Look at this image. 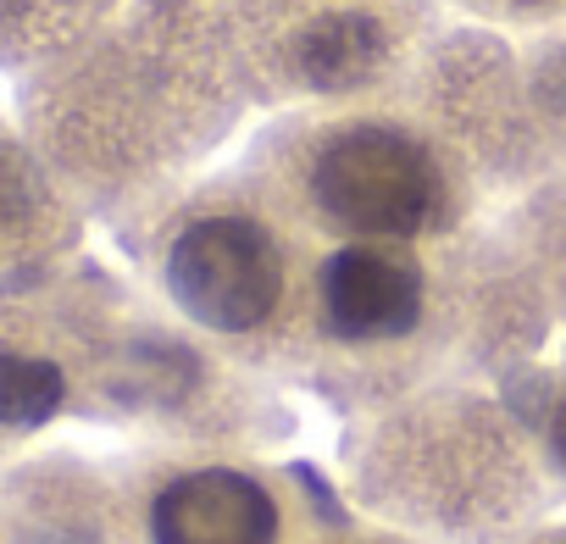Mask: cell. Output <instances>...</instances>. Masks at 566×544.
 I'll return each mask as SVG.
<instances>
[{
	"label": "cell",
	"mask_w": 566,
	"mask_h": 544,
	"mask_svg": "<svg viewBox=\"0 0 566 544\" xmlns=\"http://www.w3.org/2000/svg\"><path fill=\"white\" fill-rule=\"evenodd\" d=\"M306 483L217 450H167L123 472L128 544H312Z\"/></svg>",
	"instance_id": "cell-6"
},
{
	"label": "cell",
	"mask_w": 566,
	"mask_h": 544,
	"mask_svg": "<svg viewBox=\"0 0 566 544\" xmlns=\"http://www.w3.org/2000/svg\"><path fill=\"white\" fill-rule=\"evenodd\" d=\"M511 250H516L522 272L533 279V290L544 295V306H566V178L538 189L533 206L522 200L516 228H511Z\"/></svg>",
	"instance_id": "cell-7"
},
{
	"label": "cell",
	"mask_w": 566,
	"mask_h": 544,
	"mask_svg": "<svg viewBox=\"0 0 566 544\" xmlns=\"http://www.w3.org/2000/svg\"><path fill=\"white\" fill-rule=\"evenodd\" d=\"M527 433H533L549 478L566 483V351H560L555 373H544V395H538V406L527 417Z\"/></svg>",
	"instance_id": "cell-8"
},
{
	"label": "cell",
	"mask_w": 566,
	"mask_h": 544,
	"mask_svg": "<svg viewBox=\"0 0 566 544\" xmlns=\"http://www.w3.org/2000/svg\"><path fill=\"white\" fill-rule=\"evenodd\" d=\"M439 7H455L494 29H549L566 18V0H439Z\"/></svg>",
	"instance_id": "cell-9"
},
{
	"label": "cell",
	"mask_w": 566,
	"mask_h": 544,
	"mask_svg": "<svg viewBox=\"0 0 566 544\" xmlns=\"http://www.w3.org/2000/svg\"><path fill=\"white\" fill-rule=\"evenodd\" d=\"M317 244H439L472 233L483 172L450 128L411 106H290L239 161Z\"/></svg>",
	"instance_id": "cell-2"
},
{
	"label": "cell",
	"mask_w": 566,
	"mask_h": 544,
	"mask_svg": "<svg viewBox=\"0 0 566 544\" xmlns=\"http://www.w3.org/2000/svg\"><path fill=\"white\" fill-rule=\"evenodd\" d=\"M511 301H544L511 244L455 233L439 244H323L312 279L306 373L345 411H389L483 362Z\"/></svg>",
	"instance_id": "cell-1"
},
{
	"label": "cell",
	"mask_w": 566,
	"mask_h": 544,
	"mask_svg": "<svg viewBox=\"0 0 566 544\" xmlns=\"http://www.w3.org/2000/svg\"><path fill=\"white\" fill-rule=\"evenodd\" d=\"M345 472L384 527L428 544H511L544 522L555 483L527 422L461 384L373 411L345 439Z\"/></svg>",
	"instance_id": "cell-4"
},
{
	"label": "cell",
	"mask_w": 566,
	"mask_h": 544,
	"mask_svg": "<svg viewBox=\"0 0 566 544\" xmlns=\"http://www.w3.org/2000/svg\"><path fill=\"white\" fill-rule=\"evenodd\" d=\"M312 544H428V538H411L400 527H339V533H323Z\"/></svg>",
	"instance_id": "cell-10"
},
{
	"label": "cell",
	"mask_w": 566,
	"mask_h": 544,
	"mask_svg": "<svg viewBox=\"0 0 566 544\" xmlns=\"http://www.w3.org/2000/svg\"><path fill=\"white\" fill-rule=\"evenodd\" d=\"M244 90L272 106L406 95L428 67L439 0H217Z\"/></svg>",
	"instance_id": "cell-5"
},
{
	"label": "cell",
	"mask_w": 566,
	"mask_h": 544,
	"mask_svg": "<svg viewBox=\"0 0 566 544\" xmlns=\"http://www.w3.org/2000/svg\"><path fill=\"white\" fill-rule=\"evenodd\" d=\"M150 279L172 317L244 373L301 378L323 244L244 167L167 195L150 222Z\"/></svg>",
	"instance_id": "cell-3"
},
{
	"label": "cell",
	"mask_w": 566,
	"mask_h": 544,
	"mask_svg": "<svg viewBox=\"0 0 566 544\" xmlns=\"http://www.w3.org/2000/svg\"><path fill=\"white\" fill-rule=\"evenodd\" d=\"M511 544H566V522H538V527H527V533L511 538Z\"/></svg>",
	"instance_id": "cell-11"
}]
</instances>
